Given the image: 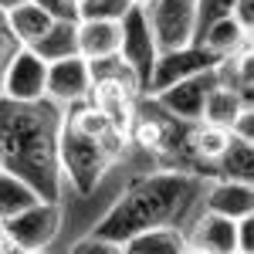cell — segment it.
Returning a JSON list of instances; mask_svg holds the SVG:
<instances>
[{
	"label": "cell",
	"instance_id": "obj_17",
	"mask_svg": "<svg viewBox=\"0 0 254 254\" xmlns=\"http://www.w3.org/2000/svg\"><path fill=\"white\" fill-rule=\"evenodd\" d=\"M200 48H207L210 55H217V58H234V55H241L244 48H251V34L237 24L234 17H224L217 20L214 27L203 34V41H200Z\"/></svg>",
	"mask_w": 254,
	"mask_h": 254
},
{
	"label": "cell",
	"instance_id": "obj_34",
	"mask_svg": "<svg viewBox=\"0 0 254 254\" xmlns=\"http://www.w3.org/2000/svg\"><path fill=\"white\" fill-rule=\"evenodd\" d=\"M129 3H136V7H146V3H149V0H129Z\"/></svg>",
	"mask_w": 254,
	"mask_h": 254
},
{
	"label": "cell",
	"instance_id": "obj_29",
	"mask_svg": "<svg viewBox=\"0 0 254 254\" xmlns=\"http://www.w3.org/2000/svg\"><path fill=\"white\" fill-rule=\"evenodd\" d=\"M237 254H251L254 251V220L251 217H241L237 220Z\"/></svg>",
	"mask_w": 254,
	"mask_h": 254
},
{
	"label": "cell",
	"instance_id": "obj_25",
	"mask_svg": "<svg viewBox=\"0 0 254 254\" xmlns=\"http://www.w3.org/2000/svg\"><path fill=\"white\" fill-rule=\"evenodd\" d=\"M132 3L129 0H78V20H119L126 17Z\"/></svg>",
	"mask_w": 254,
	"mask_h": 254
},
{
	"label": "cell",
	"instance_id": "obj_9",
	"mask_svg": "<svg viewBox=\"0 0 254 254\" xmlns=\"http://www.w3.org/2000/svg\"><path fill=\"white\" fill-rule=\"evenodd\" d=\"M214 85H217V68L214 71H203V75H193V78L176 81V85H170L166 92H159L153 98H156V105L163 112H170L173 119L193 126V122L203 119V105H207V95L214 92Z\"/></svg>",
	"mask_w": 254,
	"mask_h": 254
},
{
	"label": "cell",
	"instance_id": "obj_23",
	"mask_svg": "<svg viewBox=\"0 0 254 254\" xmlns=\"http://www.w3.org/2000/svg\"><path fill=\"white\" fill-rule=\"evenodd\" d=\"M227 142H231V132L220 129V126H207V122H196V126H190V132H187V149L196 159H207V163L220 156L227 149Z\"/></svg>",
	"mask_w": 254,
	"mask_h": 254
},
{
	"label": "cell",
	"instance_id": "obj_27",
	"mask_svg": "<svg viewBox=\"0 0 254 254\" xmlns=\"http://www.w3.org/2000/svg\"><path fill=\"white\" fill-rule=\"evenodd\" d=\"M51 20H78V0H31Z\"/></svg>",
	"mask_w": 254,
	"mask_h": 254
},
{
	"label": "cell",
	"instance_id": "obj_10",
	"mask_svg": "<svg viewBox=\"0 0 254 254\" xmlns=\"http://www.w3.org/2000/svg\"><path fill=\"white\" fill-rule=\"evenodd\" d=\"M92 92V68L88 61L75 55V58H64L48 64V81H44V98H51L55 105H81L88 102Z\"/></svg>",
	"mask_w": 254,
	"mask_h": 254
},
{
	"label": "cell",
	"instance_id": "obj_6",
	"mask_svg": "<svg viewBox=\"0 0 254 254\" xmlns=\"http://www.w3.org/2000/svg\"><path fill=\"white\" fill-rule=\"evenodd\" d=\"M0 227H3V234H7V241H10L14 251H44V248L58 237L61 207L58 203L38 200L34 207H27V210H20L17 217L3 220Z\"/></svg>",
	"mask_w": 254,
	"mask_h": 254
},
{
	"label": "cell",
	"instance_id": "obj_16",
	"mask_svg": "<svg viewBox=\"0 0 254 254\" xmlns=\"http://www.w3.org/2000/svg\"><path fill=\"white\" fill-rule=\"evenodd\" d=\"M44 64H55V61L75 58L78 55V20H55L48 27V34L31 48Z\"/></svg>",
	"mask_w": 254,
	"mask_h": 254
},
{
	"label": "cell",
	"instance_id": "obj_33",
	"mask_svg": "<svg viewBox=\"0 0 254 254\" xmlns=\"http://www.w3.org/2000/svg\"><path fill=\"white\" fill-rule=\"evenodd\" d=\"M20 3H27V0H0V10L7 14V10H14V7H20Z\"/></svg>",
	"mask_w": 254,
	"mask_h": 254
},
{
	"label": "cell",
	"instance_id": "obj_7",
	"mask_svg": "<svg viewBox=\"0 0 254 254\" xmlns=\"http://www.w3.org/2000/svg\"><path fill=\"white\" fill-rule=\"evenodd\" d=\"M176 132H180V119H173L170 112H163L156 105V98H136V112H132V122H129V132L126 139H132L136 146L149 149V153H159L166 156L170 146L176 142Z\"/></svg>",
	"mask_w": 254,
	"mask_h": 254
},
{
	"label": "cell",
	"instance_id": "obj_31",
	"mask_svg": "<svg viewBox=\"0 0 254 254\" xmlns=\"http://www.w3.org/2000/svg\"><path fill=\"white\" fill-rule=\"evenodd\" d=\"M231 136H237V139H248V142H254V109H244V112L237 116V122L231 126Z\"/></svg>",
	"mask_w": 254,
	"mask_h": 254
},
{
	"label": "cell",
	"instance_id": "obj_13",
	"mask_svg": "<svg viewBox=\"0 0 254 254\" xmlns=\"http://www.w3.org/2000/svg\"><path fill=\"white\" fill-rule=\"evenodd\" d=\"M237 220L217 214H203L196 220L193 234L187 237V244L203 254H237Z\"/></svg>",
	"mask_w": 254,
	"mask_h": 254
},
{
	"label": "cell",
	"instance_id": "obj_15",
	"mask_svg": "<svg viewBox=\"0 0 254 254\" xmlns=\"http://www.w3.org/2000/svg\"><path fill=\"white\" fill-rule=\"evenodd\" d=\"M122 27L112 20H78V55L85 61H102L119 55Z\"/></svg>",
	"mask_w": 254,
	"mask_h": 254
},
{
	"label": "cell",
	"instance_id": "obj_19",
	"mask_svg": "<svg viewBox=\"0 0 254 254\" xmlns=\"http://www.w3.org/2000/svg\"><path fill=\"white\" fill-rule=\"evenodd\" d=\"M244 109H251V105L237 95L234 88H227V85H214V92L207 95V105H203V119H200V122H207V126H220V129L231 132V126L237 122V116H241Z\"/></svg>",
	"mask_w": 254,
	"mask_h": 254
},
{
	"label": "cell",
	"instance_id": "obj_18",
	"mask_svg": "<svg viewBox=\"0 0 254 254\" xmlns=\"http://www.w3.org/2000/svg\"><path fill=\"white\" fill-rule=\"evenodd\" d=\"M55 20L48 17L44 10H41L38 3H20L14 10H7V27L14 31V38L20 41V48H34L44 34H48V27H51Z\"/></svg>",
	"mask_w": 254,
	"mask_h": 254
},
{
	"label": "cell",
	"instance_id": "obj_4",
	"mask_svg": "<svg viewBox=\"0 0 254 254\" xmlns=\"http://www.w3.org/2000/svg\"><path fill=\"white\" fill-rule=\"evenodd\" d=\"M119 27H122V41H119V58L122 64L132 71V78L139 85V95H146V88H149V75H153V68H156V58H159V48L156 41H153V31H149V24H146V14H142V7H129L126 10V17L119 20Z\"/></svg>",
	"mask_w": 254,
	"mask_h": 254
},
{
	"label": "cell",
	"instance_id": "obj_11",
	"mask_svg": "<svg viewBox=\"0 0 254 254\" xmlns=\"http://www.w3.org/2000/svg\"><path fill=\"white\" fill-rule=\"evenodd\" d=\"M136 98H139V92L132 85H126V81L95 78L92 81V92H88V105H92L116 132L126 136V132H129V122H132V112H136Z\"/></svg>",
	"mask_w": 254,
	"mask_h": 254
},
{
	"label": "cell",
	"instance_id": "obj_1",
	"mask_svg": "<svg viewBox=\"0 0 254 254\" xmlns=\"http://www.w3.org/2000/svg\"><path fill=\"white\" fill-rule=\"evenodd\" d=\"M61 105L51 98L14 102L0 95V170L24 180L44 203H58Z\"/></svg>",
	"mask_w": 254,
	"mask_h": 254
},
{
	"label": "cell",
	"instance_id": "obj_30",
	"mask_svg": "<svg viewBox=\"0 0 254 254\" xmlns=\"http://www.w3.org/2000/svg\"><path fill=\"white\" fill-rule=\"evenodd\" d=\"M231 17L251 34V27H254V0H234V7H231Z\"/></svg>",
	"mask_w": 254,
	"mask_h": 254
},
{
	"label": "cell",
	"instance_id": "obj_3",
	"mask_svg": "<svg viewBox=\"0 0 254 254\" xmlns=\"http://www.w3.org/2000/svg\"><path fill=\"white\" fill-rule=\"evenodd\" d=\"M126 142L129 139L116 132L88 102L71 105L61 116L58 129V166L61 173H68L78 193H92Z\"/></svg>",
	"mask_w": 254,
	"mask_h": 254
},
{
	"label": "cell",
	"instance_id": "obj_28",
	"mask_svg": "<svg viewBox=\"0 0 254 254\" xmlns=\"http://www.w3.org/2000/svg\"><path fill=\"white\" fill-rule=\"evenodd\" d=\"M71 254H126V251H122V244H116V241H102V237L88 234L71 248Z\"/></svg>",
	"mask_w": 254,
	"mask_h": 254
},
{
	"label": "cell",
	"instance_id": "obj_8",
	"mask_svg": "<svg viewBox=\"0 0 254 254\" xmlns=\"http://www.w3.org/2000/svg\"><path fill=\"white\" fill-rule=\"evenodd\" d=\"M217 64H220V58L210 55L207 48H200V44H187V48H180V51H163L156 58L153 75H149L146 95L153 98V95H159V92H166L170 85H176V81L203 75V71H214Z\"/></svg>",
	"mask_w": 254,
	"mask_h": 254
},
{
	"label": "cell",
	"instance_id": "obj_21",
	"mask_svg": "<svg viewBox=\"0 0 254 254\" xmlns=\"http://www.w3.org/2000/svg\"><path fill=\"white\" fill-rule=\"evenodd\" d=\"M214 163H217V173L224 176V180L251 183V180H254V142L231 136L227 149H224V153H220Z\"/></svg>",
	"mask_w": 254,
	"mask_h": 254
},
{
	"label": "cell",
	"instance_id": "obj_5",
	"mask_svg": "<svg viewBox=\"0 0 254 254\" xmlns=\"http://www.w3.org/2000/svg\"><path fill=\"white\" fill-rule=\"evenodd\" d=\"M146 24L153 31L159 55L180 51L193 44V24H196V0H149L142 7Z\"/></svg>",
	"mask_w": 254,
	"mask_h": 254
},
{
	"label": "cell",
	"instance_id": "obj_26",
	"mask_svg": "<svg viewBox=\"0 0 254 254\" xmlns=\"http://www.w3.org/2000/svg\"><path fill=\"white\" fill-rule=\"evenodd\" d=\"M20 51V41L14 38V31L7 27V14L0 10V88H3V75H7V64L14 61V55Z\"/></svg>",
	"mask_w": 254,
	"mask_h": 254
},
{
	"label": "cell",
	"instance_id": "obj_32",
	"mask_svg": "<svg viewBox=\"0 0 254 254\" xmlns=\"http://www.w3.org/2000/svg\"><path fill=\"white\" fill-rule=\"evenodd\" d=\"M0 254H17L14 248H10V241H7V234H3V227H0Z\"/></svg>",
	"mask_w": 254,
	"mask_h": 254
},
{
	"label": "cell",
	"instance_id": "obj_2",
	"mask_svg": "<svg viewBox=\"0 0 254 254\" xmlns=\"http://www.w3.org/2000/svg\"><path fill=\"white\" fill-rule=\"evenodd\" d=\"M203 193L200 176L187 170H163L136 180L126 193L116 200V207L95 224L92 237L126 244L129 237L153 231V227H176L190 214L196 200Z\"/></svg>",
	"mask_w": 254,
	"mask_h": 254
},
{
	"label": "cell",
	"instance_id": "obj_12",
	"mask_svg": "<svg viewBox=\"0 0 254 254\" xmlns=\"http://www.w3.org/2000/svg\"><path fill=\"white\" fill-rule=\"evenodd\" d=\"M44 81H48V64L31 48H20L14 55V61L7 64L0 95L14 98V102H41L44 98Z\"/></svg>",
	"mask_w": 254,
	"mask_h": 254
},
{
	"label": "cell",
	"instance_id": "obj_20",
	"mask_svg": "<svg viewBox=\"0 0 254 254\" xmlns=\"http://www.w3.org/2000/svg\"><path fill=\"white\" fill-rule=\"evenodd\" d=\"M122 251L126 254H183L187 251V237L176 227H153V231L129 237L122 244Z\"/></svg>",
	"mask_w": 254,
	"mask_h": 254
},
{
	"label": "cell",
	"instance_id": "obj_14",
	"mask_svg": "<svg viewBox=\"0 0 254 254\" xmlns=\"http://www.w3.org/2000/svg\"><path fill=\"white\" fill-rule=\"evenodd\" d=\"M207 214L241 220L254 214V187L251 183H237V180H220L207 193Z\"/></svg>",
	"mask_w": 254,
	"mask_h": 254
},
{
	"label": "cell",
	"instance_id": "obj_24",
	"mask_svg": "<svg viewBox=\"0 0 254 254\" xmlns=\"http://www.w3.org/2000/svg\"><path fill=\"white\" fill-rule=\"evenodd\" d=\"M234 0H196V24H193V44L203 41V34L214 27L217 20L231 17Z\"/></svg>",
	"mask_w": 254,
	"mask_h": 254
},
{
	"label": "cell",
	"instance_id": "obj_22",
	"mask_svg": "<svg viewBox=\"0 0 254 254\" xmlns=\"http://www.w3.org/2000/svg\"><path fill=\"white\" fill-rule=\"evenodd\" d=\"M38 200L41 196L34 193L24 180H17V176L0 170V224L10 220V217H17L20 210H27V207H34Z\"/></svg>",
	"mask_w": 254,
	"mask_h": 254
},
{
	"label": "cell",
	"instance_id": "obj_35",
	"mask_svg": "<svg viewBox=\"0 0 254 254\" xmlns=\"http://www.w3.org/2000/svg\"><path fill=\"white\" fill-rule=\"evenodd\" d=\"M17 254H41V251H17Z\"/></svg>",
	"mask_w": 254,
	"mask_h": 254
}]
</instances>
